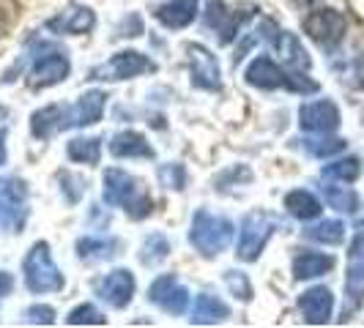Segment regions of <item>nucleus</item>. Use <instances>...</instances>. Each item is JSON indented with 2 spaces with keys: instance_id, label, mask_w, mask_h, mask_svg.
Listing matches in <instances>:
<instances>
[{
  "instance_id": "20",
  "label": "nucleus",
  "mask_w": 364,
  "mask_h": 328,
  "mask_svg": "<svg viewBox=\"0 0 364 328\" xmlns=\"http://www.w3.org/2000/svg\"><path fill=\"white\" fill-rule=\"evenodd\" d=\"M109 153L118 159H151L154 148L140 131H118L109 143Z\"/></svg>"
},
{
  "instance_id": "21",
  "label": "nucleus",
  "mask_w": 364,
  "mask_h": 328,
  "mask_svg": "<svg viewBox=\"0 0 364 328\" xmlns=\"http://www.w3.org/2000/svg\"><path fill=\"white\" fill-rule=\"evenodd\" d=\"M195 17H198V0H167L156 9V19L170 31L192 25Z\"/></svg>"
},
{
  "instance_id": "12",
  "label": "nucleus",
  "mask_w": 364,
  "mask_h": 328,
  "mask_svg": "<svg viewBox=\"0 0 364 328\" xmlns=\"http://www.w3.org/2000/svg\"><path fill=\"white\" fill-rule=\"evenodd\" d=\"M299 124L304 131H315V134H328L340 126V109L334 102L321 99V102H310L301 104L299 109Z\"/></svg>"
},
{
  "instance_id": "13",
  "label": "nucleus",
  "mask_w": 364,
  "mask_h": 328,
  "mask_svg": "<svg viewBox=\"0 0 364 328\" xmlns=\"http://www.w3.org/2000/svg\"><path fill=\"white\" fill-rule=\"evenodd\" d=\"M105 99H107V96L102 91H88L85 96H80L72 107L63 109V129L91 126L96 121H102Z\"/></svg>"
},
{
  "instance_id": "41",
  "label": "nucleus",
  "mask_w": 364,
  "mask_h": 328,
  "mask_svg": "<svg viewBox=\"0 0 364 328\" xmlns=\"http://www.w3.org/2000/svg\"><path fill=\"white\" fill-rule=\"evenodd\" d=\"M362 224H364V222H362Z\"/></svg>"
},
{
  "instance_id": "19",
  "label": "nucleus",
  "mask_w": 364,
  "mask_h": 328,
  "mask_svg": "<svg viewBox=\"0 0 364 328\" xmlns=\"http://www.w3.org/2000/svg\"><path fill=\"white\" fill-rule=\"evenodd\" d=\"M241 14L236 11H230L222 0H211L208 3V11H205V22H208V28H214L219 33V41L222 44H230V38L236 36V31L241 28Z\"/></svg>"
},
{
  "instance_id": "4",
  "label": "nucleus",
  "mask_w": 364,
  "mask_h": 328,
  "mask_svg": "<svg viewBox=\"0 0 364 328\" xmlns=\"http://www.w3.org/2000/svg\"><path fill=\"white\" fill-rule=\"evenodd\" d=\"M22 273H25L28 290L33 293L63 290V273L58 271L47 241H38V244L31 246V252L25 255V263H22Z\"/></svg>"
},
{
  "instance_id": "16",
  "label": "nucleus",
  "mask_w": 364,
  "mask_h": 328,
  "mask_svg": "<svg viewBox=\"0 0 364 328\" xmlns=\"http://www.w3.org/2000/svg\"><path fill=\"white\" fill-rule=\"evenodd\" d=\"M93 25H96V14H93L88 6H66L58 17H53L47 22V31L50 33H88Z\"/></svg>"
},
{
  "instance_id": "23",
  "label": "nucleus",
  "mask_w": 364,
  "mask_h": 328,
  "mask_svg": "<svg viewBox=\"0 0 364 328\" xmlns=\"http://www.w3.org/2000/svg\"><path fill=\"white\" fill-rule=\"evenodd\" d=\"M31 131L38 140H50L55 131H63V107L60 104H50L44 109H36L31 115Z\"/></svg>"
},
{
  "instance_id": "9",
  "label": "nucleus",
  "mask_w": 364,
  "mask_h": 328,
  "mask_svg": "<svg viewBox=\"0 0 364 328\" xmlns=\"http://www.w3.org/2000/svg\"><path fill=\"white\" fill-rule=\"evenodd\" d=\"M148 298L167 315H181L189 307V290L173 273H162L154 279V285L148 288Z\"/></svg>"
},
{
  "instance_id": "11",
  "label": "nucleus",
  "mask_w": 364,
  "mask_h": 328,
  "mask_svg": "<svg viewBox=\"0 0 364 328\" xmlns=\"http://www.w3.org/2000/svg\"><path fill=\"white\" fill-rule=\"evenodd\" d=\"M189 66H192V85L203 91H219V63L217 55H211L203 44H186Z\"/></svg>"
},
{
  "instance_id": "31",
  "label": "nucleus",
  "mask_w": 364,
  "mask_h": 328,
  "mask_svg": "<svg viewBox=\"0 0 364 328\" xmlns=\"http://www.w3.org/2000/svg\"><path fill=\"white\" fill-rule=\"evenodd\" d=\"M170 255V244H167V238L162 233H154V236H148L143 241V246H140V260L146 263V266H156V263H162L167 260Z\"/></svg>"
},
{
  "instance_id": "17",
  "label": "nucleus",
  "mask_w": 364,
  "mask_h": 328,
  "mask_svg": "<svg viewBox=\"0 0 364 328\" xmlns=\"http://www.w3.org/2000/svg\"><path fill=\"white\" fill-rule=\"evenodd\" d=\"M299 310H301L307 323L323 326V323H328L331 310H334V295L328 288H312L299 298Z\"/></svg>"
},
{
  "instance_id": "6",
  "label": "nucleus",
  "mask_w": 364,
  "mask_h": 328,
  "mask_svg": "<svg viewBox=\"0 0 364 328\" xmlns=\"http://www.w3.org/2000/svg\"><path fill=\"white\" fill-rule=\"evenodd\" d=\"M274 227H277V222L266 211L247 214L244 222H241V230H238V246H236L238 260H244V263L257 260L260 252H263V246H266V241L272 238Z\"/></svg>"
},
{
  "instance_id": "34",
  "label": "nucleus",
  "mask_w": 364,
  "mask_h": 328,
  "mask_svg": "<svg viewBox=\"0 0 364 328\" xmlns=\"http://www.w3.org/2000/svg\"><path fill=\"white\" fill-rule=\"evenodd\" d=\"M159 183H162L164 189L181 192L183 186H186V170H183V164H173V162L162 164L159 167Z\"/></svg>"
},
{
  "instance_id": "32",
  "label": "nucleus",
  "mask_w": 364,
  "mask_h": 328,
  "mask_svg": "<svg viewBox=\"0 0 364 328\" xmlns=\"http://www.w3.org/2000/svg\"><path fill=\"white\" fill-rule=\"evenodd\" d=\"M105 323H107V317L93 304H82L69 312V326H105Z\"/></svg>"
},
{
  "instance_id": "37",
  "label": "nucleus",
  "mask_w": 364,
  "mask_h": 328,
  "mask_svg": "<svg viewBox=\"0 0 364 328\" xmlns=\"http://www.w3.org/2000/svg\"><path fill=\"white\" fill-rule=\"evenodd\" d=\"M60 183L66 186V200L69 202H77L80 197H82V178H77V175H72V173H63L60 175Z\"/></svg>"
},
{
  "instance_id": "10",
  "label": "nucleus",
  "mask_w": 364,
  "mask_h": 328,
  "mask_svg": "<svg viewBox=\"0 0 364 328\" xmlns=\"http://www.w3.org/2000/svg\"><path fill=\"white\" fill-rule=\"evenodd\" d=\"M346 290H348V298H350V307L346 310L348 315L353 307H359L364 298V224L356 230V236L350 241V249H348Z\"/></svg>"
},
{
  "instance_id": "39",
  "label": "nucleus",
  "mask_w": 364,
  "mask_h": 328,
  "mask_svg": "<svg viewBox=\"0 0 364 328\" xmlns=\"http://www.w3.org/2000/svg\"><path fill=\"white\" fill-rule=\"evenodd\" d=\"M6 162V134L0 131V164Z\"/></svg>"
},
{
  "instance_id": "27",
  "label": "nucleus",
  "mask_w": 364,
  "mask_h": 328,
  "mask_svg": "<svg viewBox=\"0 0 364 328\" xmlns=\"http://www.w3.org/2000/svg\"><path fill=\"white\" fill-rule=\"evenodd\" d=\"M66 153L72 162H85V164H96L99 156H102V140L99 137H77L66 146Z\"/></svg>"
},
{
  "instance_id": "1",
  "label": "nucleus",
  "mask_w": 364,
  "mask_h": 328,
  "mask_svg": "<svg viewBox=\"0 0 364 328\" xmlns=\"http://www.w3.org/2000/svg\"><path fill=\"white\" fill-rule=\"evenodd\" d=\"M105 200L107 205L124 208L132 219H146L154 208V200H151L146 186L118 167L105 173Z\"/></svg>"
},
{
  "instance_id": "8",
  "label": "nucleus",
  "mask_w": 364,
  "mask_h": 328,
  "mask_svg": "<svg viewBox=\"0 0 364 328\" xmlns=\"http://www.w3.org/2000/svg\"><path fill=\"white\" fill-rule=\"evenodd\" d=\"M346 17L334 9H318L304 19V31L312 41H318L321 47H334L346 36Z\"/></svg>"
},
{
  "instance_id": "5",
  "label": "nucleus",
  "mask_w": 364,
  "mask_h": 328,
  "mask_svg": "<svg viewBox=\"0 0 364 328\" xmlns=\"http://www.w3.org/2000/svg\"><path fill=\"white\" fill-rule=\"evenodd\" d=\"M28 217V189L25 181L0 175V230L19 233Z\"/></svg>"
},
{
  "instance_id": "29",
  "label": "nucleus",
  "mask_w": 364,
  "mask_h": 328,
  "mask_svg": "<svg viewBox=\"0 0 364 328\" xmlns=\"http://www.w3.org/2000/svg\"><path fill=\"white\" fill-rule=\"evenodd\" d=\"M307 238L318 241V244H328V246L343 244V238H346V224H343L340 219H326V222L310 227V230H307Z\"/></svg>"
},
{
  "instance_id": "30",
  "label": "nucleus",
  "mask_w": 364,
  "mask_h": 328,
  "mask_svg": "<svg viewBox=\"0 0 364 328\" xmlns=\"http://www.w3.org/2000/svg\"><path fill=\"white\" fill-rule=\"evenodd\" d=\"M359 173H362V164H359V159H340V162H334V164H326L323 167V181H356L359 178Z\"/></svg>"
},
{
  "instance_id": "26",
  "label": "nucleus",
  "mask_w": 364,
  "mask_h": 328,
  "mask_svg": "<svg viewBox=\"0 0 364 328\" xmlns=\"http://www.w3.org/2000/svg\"><path fill=\"white\" fill-rule=\"evenodd\" d=\"M118 241L115 238H80L77 241V255L88 263H96V260H109V257L118 255Z\"/></svg>"
},
{
  "instance_id": "28",
  "label": "nucleus",
  "mask_w": 364,
  "mask_h": 328,
  "mask_svg": "<svg viewBox=\"0 0 364 328\" xmlns=\"http://www.w3.org/2000/svg\"><path fill=\"white\" fill-rule=\"evenodd\" d=\"M323 195H326V202L331 208L343 211V214H356L359 208V197L356 192H350L348 186H334V183H326L323 186Z\"/></svg>"
},
{
  "instance_id": "24",
  "label": "nucleus",
  "mask_w": 364,
  "mask_h": 328,
  "mask_svg": "<svg viewBox=\"0 0 364 328\" xmlns=\"http://www.w3.org/2000/svg\"><path fill=\"white\" fill-rule=\"evenodd\" d=\"M334 268V257L321 252H301L293 260V276L296 279H315Z\"/></svg>"
},
{
  "instance_id": "35",
  "label": "nucleus",
  "mask_w": 364,
  "mask_h": 328,
  "mask_svg": "<svg viewBox=\"0 0 364 328\" xmlns=\"http://www.w3.org/2000/svg\"><path fill=\"white\" fill-rule=\"evenodd\" d=\"M225 285L230 288V293L241 298V301H250L252 298V285H250V279H247V273L241 271H225Z\"/></svg>"
},
{
  "instance_id": "7",
  "label": "nucleus",
  "mask_w": 364,
  "mask_h": 328,
  "mask_svg": "<svg viewBox=\"0 0 364 328\" xmlns=\"http://www.w3.org/2000/svg\"><path fill=\"white\" fill-rule=\"evenodd\" d=\"M156 72V63L146 58L143 53H134V50H124V53H115L107 63L96 66L91 72L93 80H132L137 74Z\"/></svg>"
},
{
  "instance_id": "33",
  "label": "nucleus",
  "mask_w": 364,
  "mask_h": 328,
  "mask_svg": "<svg viewBox=\"0 0 364 328\" xmlns=\"http://www.w3.org/2000/svg\"><path fill=\"white\" fill-rule=\"evenodd\" d=\"M304 146L310 151L312 156H318V159H326V156H334V153H340V151H346V140H340V137H323V140H304Z\"/></svg>"
},
{
  "instance_id": "38",
  "label": "nucleus",
  "mask_w": 364,
  "mask_h": 328,
  "mask_svg": "<svg viewBox=\"0 0 364 328\" xmlns=\"http://www.w3.org/2000/svg\"><path fill=\"white\" fill-rule=\"evenodd\" d=\"M356 77H362V80H359V85H364V55L356 60Z\"/></svg>"
},
{
  "instance_id": "3",
  "label": "nucleus",
  "mask_w": 364,
  "mask_h": 328,
  "mask_svg": "<svg viewBox=\"0 0 364 328\" xmlns=\"http://www.w3.org/2000/svg\"><path fill=\"white\" fill-rule=\"evenodd\" d=\"M233 238V222L225 217H214L205 208H200L192 219V230H189V244L200 252L203 257H217L219 252L228 249Z\"/></svg>"
},
{
  "instance_id": "14",
  "label": "nucleus",
  "mask_w": 364,
  "mask_h": 328,
  "mask_svg": "<svg viewBox=\"0 0 364 328\" xmlns=\"http://www.w3.org/2000/svg\"><path fill=\"white\" fill-rule=\"evenodd\" d=\"M99 298L107 301L109 307L115 310H124L132 295H134V276L127 271V268H115L112 273H107L102 282H99Z\"/></svg>"
},
{
  "instance_id": "40",
  "label": "nucleus",
  "mask_w": 364,
  "mask_h": 328,
  "mask_svg": "<svg viewBox=\"0 0 364 328\" xmlns=\"http://www.w3.org/2000/svg\"><path fill=\"white\" fill-rule=\"evenodd\" d=\"M299 6H312V3H318V0H296Z\"/></svg>"
},
{
  "instance_id": "36",
  "label": "nucleus",
  "mask_w": 364,
  "mask_h": 328,
  "mask_svg": "<svg viewBox=\"0 0 364 328\" xmlns=\"http://www.w3.org/2000/svg\"><path fill=\"white\" fill-rule=\"evenodd\" d=\"M25 317H28V323H33V326H53L55 323L53 307H38V304L25 312Z\"/></svg>"
},
{
  "instance_id": "18",
  "label": "nucleus",
  "mask_w": 364,
  "mask_h": 328,
  "mask_svg": "<svg viewBox=\"0 0 364 328\" xmlns=\"http://www.w3.org/2000/svg\"><path fill=\"white\" fill-rule=\"evenodd\" d=\"M274 50L279 55V60L285 63V66H291L296 72H304V69H310V55L307 50L301 47V41L288 33V31H277L272 38Z\"/></svg>"
},
{
  "instance_id": "15",
  "label": "nucleus",
  "mask_w": 364,
  "mask_h": 328,
  "mask_svg": "<svg viewBox=\"0 0 364 328\" xmlns=\"http://www.w3.org/2000/svg\"><path fill=\"white\" fill-rule=\"evenodd\" d=\"M66 77H69V58L63 53H50L33 63L28 82H31V88H50V85L63 82Z\"/></svg>"
},
{
  "instance_id": "2",
  "label": "nucleus",
  "mask_w": 364,
  "mask_h": 328,
  "mask_svg": "<svg viewBox=\"0 0 364 328\" xmlns=\"http://www.w3.org/2000/svg\"><path fill=\"white\" fill-rule=\"evenodd\" d=\"M244 80H247L252 88H263V91H274V88H288V91H296V93H315L318 91V82H312L310 77L282 72L272 58H266V55L255 58V60L247 66Z\"/></svg>"
},
{
  "instance_id": "25",
  "label": "nucleus",
  "mask_w": 364,
  "mask_h": 328,
  "mask_svg": "<svg viewBox=\"0 0 364 328\" xmlns=\"http://www.w3.org/2000/svg\"><path fill=\"white\" fill-rule=\"evenodd\" d=\"M285 208H288V214L296 219H301V222H310V219H318L321 217V200L312 195V192H304V189H296L291 192L288 197H285Z\"/></svg>"
},
{
  "instance_id": "22",
  "label": "nucleus",
  "mask_w": 364,
  "mask_h": 328,
  "mask_svg": "<svg viewBox=\"0 0 364 328\" xmlns=\"http://www.w3.org/2000/svg\"><path fill=\"white\" fill-rule=\"evenodd\" d=\"M230 317V310L225 301H219L217 295H208L203 293L195 298V307H192V323L198 326H211V323H222Z\"/></svg>"
}]
</instances>
